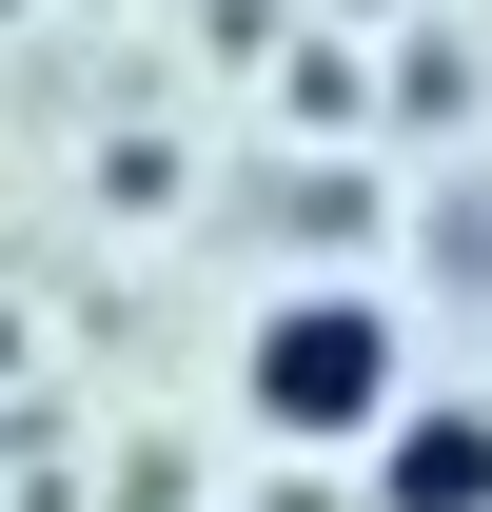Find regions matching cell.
Returning a JSON list of instances; mask_svg holds the SVG:
<instances>
[{
    "label": "cell",
    "instance_id": "cell-1",
    "mask_svg": "<svg viewBox=\"0 0 492 512\" xmlns=\"http://www.w3.org/2000/svg\"><path fill=\"white\" fill-rule=\"evenodd\" d=\"M256 414L296 453L394 434V316H374V296H276V316H256Z\"/></svg>",
    "mask_w": 492,
    "mask_h": 512
},
{
    "label": "cell",
    "instance_id": "cell-2",
    "mask_svg": "<svg viewBox=\"0 0 492 512\" xmlns=\"http://www.w3.org/2000/svg\"><path fill=\"white\" fill-rule=\"evenodd\" d=\"M374 493L394 512H492V414H394L374 434Z\"/></svg>",
    "mask_w": 492,
    "mask_h": 512
}]
</instances>
